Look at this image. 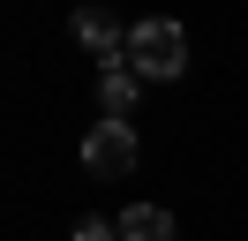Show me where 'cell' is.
I'll list each match as a JSON object with an SVG mask.
<instances>
[{"mask_svg":"<svg viewBox=\"0 0 248 241\" xmlns=\"http://www.w3.org/2000/svg\"><path fill=\"white\" fill-rule=\"evenodd\" d=\"M121 60L143 83H181L188 75V30L173 23V15H143V23H128V53Z\"/></svg>","mask_w":248,"mask_h":241,"instance_id":"cell-1","label":"cell"},{"mask_svg":"<svg viewBox=\"0 0 248 241\" xmlns=\"http://www.w3.org/2000/svg\"><path fill=\"white\" fill-rule=\"evenodd\" d=\"M136 158H143V143H136V128H128V120H98V128L83 136V166H91L98 181L136 173Z\"/></svg>","mask_w":248,"mask_h":241,"instance_id":"cell-2","label":"cell"},{"mask_svg":"<svg viewBox=\"0 0 248 241\" xmlns=\"http://www.w3.org/2000/svg\"><path fill=\"white\" fill-rule=\"evenodd\" d=\"M143 90H151V83H143L128 60H106V68H98V105H106V120H128Z\"/></svg>","mask_w":248,"mask_h":241,"instance_id":"cell-3","label":"cell"},{"mask_svg":"<svg viewBox=\"0 0 248 241\" xmlns=\"http://www.w3.org/2000/svg\"><path fill=\"white\" fill-rule=\"evenodd\" d=\"M68 30H76V38H83V45H91V53H98V60H121V53H128V30H121V23H113V15H106V8H76V23H68Z\"/></svg>","mask_w":248,"mask_h":241,"instance_id":"cell-4","label":"cell"},{"mask_svg":"<svg viewBox=\"0 0 248 241\" xmlns=\"http://www.w3.org/2000/svg\"><path fill=\"white\" fill-rule=\"evenodd\" d=\"M113 226H121V241H173V211L166 204H128Z\"/></svg>","mask_w":248,"mask_h":241,"instance_id":"cell-5","label":"cell"},{"mask_svg":"<svg viewBox=\"0 0 248 241\" xmlns=\"http://www.w3.org/2000/svg\"><path fill=\"white\" fill-rule=\"evenodd\" d=\"M76 241H121V226H106V219H83V226H76Z\"/></svg>","mask_w":248,"mask_h":241,"instance_id":"cell-6","label":"cell"}]
</instances>
